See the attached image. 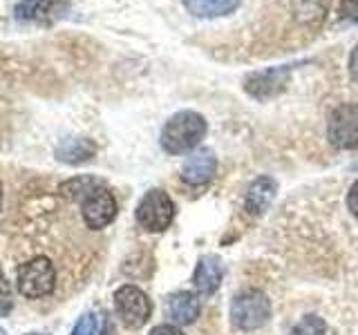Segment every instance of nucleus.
Listing matches in <instances>:
<instances>
[{
  "label": "nucleus",
  "instance_id": "nucleus-1",
  "mask_svg": "<svg viewBox=\"0 0 358 335\" xmlns=\"http://www.w3.org/2000/svg\"><path fill=\"white\" fill-rule=\"evenodd\" d=\"M206 119L193 110H182L166 121L162 130V148L168 154H184L197 148L206 137Z\"/></svg>",
  "mask_w": 358,
  "mask_h": 335
},
{
  "label": "nucleus",
  "instance_id": "nucleus-2",
  "mask_svg": "<svg viewBox=\"0 0 358 335\" xmlns=\"http://www.w3.org/2000/svg\"><path fill=\"white\" fill-rule=\"evenodd\" d=\"M16 286L29 299L50 295L56 286V271L50 257L36 255L34 260L20 264L16 271Z\"/></svg>",
  "mask_w": 358,
  "mask_h": 335
},
{
  "label": "nucleus",
  "instance_id": "nucleus-3",
  "mask_svg": "<svg viewBox=\"0 0 358 335\" xmlns=\"http://www.w3.org/2000/svg\"><path fill=\"white\" fill-rule=\"evenodd\" d=\"M271 318V299L262 290H244L231 302V322L235 329L255 331Z\"/></svg>",
  "mask_w": 358,
  "mask_h": 335
},
{
  "label": "nucleus",
  "instance_id": "nucleus-4",
  "mask_svg": "<svg viewBox=\"0 0 358 335\" xmlns=\"http://www.w3.org/2000/svg\"><path fill=\"white\" fill-rule=\"evenodd\" d=\"M175 219V204L164 190H150L137 206V221L148 232H162Z\"/></svg>",
  "mask_w": 358,
  "mask_h": 335
},
{
  "label": "nucleus",
  "instance_id": "nucleus-5",
  "mask_svg": "<svg viewBox=\"0 0 358 335\" xmlns=\"http://www.w3.org/2000/svg\"><path fill=\"white\" fill-rule=\"evenodd\" d=\"M115 311L128 329H141L143 324L150 320L152 304H150V297L145 295L141 288L126 284L117 288V293H115Z\"/></svg>",
  "mask_w": 358,
  "mask_h": 335
},
{
  "label": "nucleus",
  "instance_id": "nucleus-6",
  "mask_svg": "<svg viewBox=\"0 0 358 335\" xmlns=\"http://www.w3.org/2000/svg\"><path fill=\"white\" fill-rule=\"evenodd\" d=\"M327 139L338 150L358 148V105L343 103L336 107L327 121Z\"/></svg>",
  "mask_w": 358,
  "mask_h": 335
},
{
  "label": "nucleus",
  "instance_id": "nucleus-7",
  "mask_svg": "<svg viewBox=\"0 0 358 335\" xmlns=\"http://www.w3.org/2000/svg\"><path fill=\"white\" fill-rule=\"evenodd\" d=\"M291 70H294V65L266 67V70H260V72H251L244 78L246 94L257 100H268V98L278 96L285 89Z\"/></svg>",
  "mask_w": 358,
  "mask_h": 335
},
{
  "label": "nucleus",
  "instance_id": "nucleus-8",
  "mask_svg": "<svg viewBox=\"0 0 358 335\" xmlns=\"http://www.w3.org/2000/svg\"><path fill=\"white\" fill-rule=\"evenodd\" d=\"M81 215L87 228L101 230L117 217V199L106 186L94 188L87 197L81 201Z\"/></svg>",
  "mask_w": 358,
  "mask_h": 335
},
{
  "label": "nucleus",
  "instance_id": "nucleus-9",
  "mask_svg": "<svg viewBox=\"0 0 358 335\" xmlns=\"http://www.w3.org/2000/svg\"><path fill=\"white\" fill-rule=\"evenodd\" d=\"M215 170H217L215 152L208 148H201L186 159L182 168V179L188 186H204L215 177Z\"/></svg>",
  "mask_w": 358,
  "mask_h": 335
},
{
  "label": "nucleus",
  "instance_id": "nucleus-10",
  "mask_svg": "<svg viewBox=\"0 0 358 335\" xmlns=\"http://www.w3.org/2000/svg\"><path fill=\"white\" fill-rule=\"evenodd\" d=\"M275 190H278V184L271 177H257L255 181H251L249 190H246V199H244L246 210H249L251 215H264L268 206L273 204Z\"/></svg>",
  "mask_w": 358,
  "mask_h": 335
},
{
  "label": "nucleus",
  "instance_id": "nucleus-11",
  "mask_svg": "<svg viewBox=\"0 0 358 335\" xmlns=\"http://www.w3.org/2000/svg\"><path fill=\"white\" fill-rule=\"evenodd\" d=\"M199 311L201 302L190 290H179V293L171 295V299H168V318L175 324H182V327L193 324L199 318Z\"/></svg>",
  "mask_w": 358,
  "mask_h": 335
},
{
  "label": "nucleus",
  "instance_id": "nucleus-12",
  "mask_svg": "<svg viewBox=\"0 0 358 335\" xmlns=\"http://www.w3.org/2000/svg\"><path fill=\"white\" fill-rule=\"evenodd\" d=\"M193 284L201 295H213L222 284V264L215 255H206L197 262Z\"/></svg>",
  "mask_w": 358,
  "mask_h": 335
},
{
  "label": "nucleus",
  "instance_id": "nucleus-13",
  "mask_svg": "<svg viewBox=\"0 0 358 335\" xmlns=\"http://www.w3.org/2000/svg\"><path fill=\"white\" fill-rule=\"evenodd\" d=\"M184 5L197 18H222L233 14L242 0H184Z\"/></svg>",
  "mask_w": 358,
  "mask_h": 335
},
{
  "label": "nucleus",
  "instance_id": "nucleus-14",
  "mask_svg": "<svg viewBox=\"0 0 358 335\" xmlns=\"http://www.w3.org/2000/svg\"><path fill=\"white\" fill-rule=\"evenodd\" d=\"M94 154H96V145L90 139H67L56 150V156L65 163H83L92 159Z\"/></svg>",
  "mask_w": 358,
  "mask_h": 335
},
{
  "label": "nucleus",
  "instance_id": "nucleus-15",
  "mask_svg": "<svg viewBox=\"0 0 358 335\" xmlns=\"http://www.w3.org/2000/svg\"><path fill=\"white\" fill-rule=\"evenodd\" d=\"M103 186V181H99V179L94 177H76V179H70V181L61 184L59 193L65 197V199H72V201H78L81 204L83 197H87L90 193H92L94 188Z\"/></svg>",
  "mask_w": 358,
  "mask_h": 335
},
{
  "label": "nucleus",
  "instance_id": "nucleus-16",
  "mask_svg": "<svg viewBox=\"0 0 358 335\" xmlns=\"http://www.w3.org/2000/svg\"><path fill=\"white\" fill-rule=\"evenodd\" d=\"M329 7V0H298V18L309 25H316L322 20L324 11Z\"/></svg>",
  "mask_w": 358,
  "mask_h": 335
},
{
  "label": "nucleus",
  "instance_id": "nucleus-17",
  "mask_svg": "<svg viewBox=\"0 0 358 335\" xmlns=\"http://www.w3.org/2000/svg\"><path fill=\"white\" fill-rule=\"evenodd\" d=\"M289 335H327V322L318 315L302 318Z\"/></svg>",
  "mask_w": 358,
  "mask_h": 335
},
{
  "label": "nucleus",
  "instance_id": "nucleus-18",
  "mask_svg": "<svg viewBox=\"0 0 358 335\" xmlns=\"http://www.w3.org/2000/svg\"><path fill=\"white\" fill-rule=\"evenodd\" d=\"M70 335H96V315L94 313H83L81 320L76 322Z\"/></svg>",
  "mask_w": 358,
  "mask_h": 335
},
{
  "label": "nucleus",
  "instance_id": "nucleus-19",
  "mask_svg": "<svg viewBox=\"0 0 358 335\" xmlns=\"http://www.w3.org/2000/svg\"><path fill=\"white\" fill-rule=\"evenodd\" d=\"M338 14H341V18H345V20L358 22V0H341Z\"/></svg>",
  "mask_w": 358,
  "mask_h": 335
},
{
  "label": "nucleus",
  "instance_id": "nucleus-20",
  "mask_svg": "<svg viewBox=\"0 0 358 335\" xmlns=\"http://www.w3.org/2000/svg\"><path fill=\"white\" fill-rule=\"evenodd\" d=\"M14 306V299H11V288L5 282L3 273H0V313H9Z\"/></svg>",
  "mask_w": 358,
  "mask_h": 335
},
{
  "label": "nucleus",
  "instance_id": "nucleus-21",
  "mask_svg": "<svg viewBox=\"0 0 358 335\" xmlns=\"http://www.w3.org/2000/svg\"><path fill=\"white\" fill-rule=\"evenodd\" d=\"M347 208H350V212L358 219V179L352 184L350 193H347Z\"/></svg>",
  "mask_w": 358,
  "mask_h": 335
},
{
  "label": "nucleus",
  "instance_id": "nucleus-22",
  "mask_svg": "<svg viewBox=\"0 0 358 335\" xmlns=\"http://www.w3.org/2000/svg\"><path fill=\"white\" fill-rule=\"evenodd\" d=\"M347 70H350V76L358 83V43L354 45V50L350 54V63H347Z\"/></svg>",
  "mask_w": 358,
  "mask_h": 335
},
{
  "label": "nucleus",
  "instance_id": "nucleus-23",
  "mask_svg": "<svg viewBox=\"0 0 358 335\" xmlns=\"http://www.w3.org/2000/svg\"><path fill=\"white\" fill-rule=\"evenodd\" d=\"M150 335H184V333L179 331L175 324H159V327H155L150 331Z\"/></svg>",
  "mask_w": 358,
  "mask_h": 335
},
{
  "label": "nucleus",
  "instance_id": "nucleus-24",
  "mask_svg": "<svg viewBox=\"0 0 358 335\" xmlns=\"http://www.w3.org/2000/svg\"><path fill=\"white\" fill-rule=\"evenodd\" d=\"M101 335H112V327H110V322H106V327H103V333Z\"/></svg>",
  "mask_w": 358,
  "mask_h": 335
},
{
  "label": "nucleus",
  "instance_id": "nucleus-25",
  "mask_svg": "<svg viewBox=\"0 0 358 335\" xmlns=\"http://www.w3.org/2000/svg\"><path fill=\"white\" fill-rule=\"evenodd\" d=\"M0 204H3V186H0Z\"/></svg>",
  "mask_w": 358,
  "mask_h": 335
},
{
  "label": "nucleus",
  "instance_id": "nucleus-26",
  "mask_svg": "<svg viewBox=\"0 0 358 335\" xmlns=\"http://www.w3.org/2000/svg\"><path fill=\"white\" fill-rule=\"evenodd\" d=\"M29 335H36V333H29Z\"/></svg>",
  "mask_w": 358,
  "mask_h": 335
}]
</instances>
